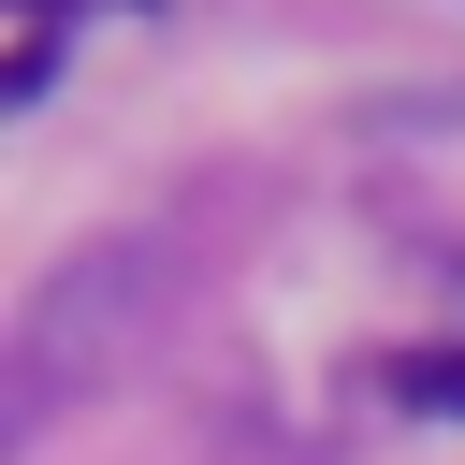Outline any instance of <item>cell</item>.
Returning <instances> with one entry per match:
<instances>
[{
	"label": "cell",
	"instance_id": "3957f363",
	"mask_svg": "<svg viewBox=\"0 0 465 465\" xmlns=\"http://www.w3.org/2000/svg\"><path fill=\"white\" fill-rule=\"evenodd\" d=\"M44 73H58V29H15V73H0V102H44Z\"/></svg>",
	"mask_w": 465,
	"mask_h": 465
},
{
	"label": "cell",
	"instance_id": "7a4b0ae2",
	"mask_svg": "<svg viewBox=\"0 0 465 465\" xmlns=\"http://www.w3.org/2000/svg\"><path fill=\"white\" fill-rule=\"evenodd\" d=\"M392 392H407L421 421H465V349H407V363H392Z\"/></svg>",
	"mask_w": 465,
	"mask_h": 465
},
{
	"label": "cell",
	"instance_id": "277c9868",
	"mask_svg": "<svg viewBox=\"0 0 465 465\" xmlns=\"http://www.w3.org/2000/svg\"><path fill=\"white\" fill-rule=\"evenodd\" d=\"M15 15H29V29H58V15H73V0H15Z\"/></svg>",
	"mask_w": 465,
	"mask_h": 465
},
{
	"label": "cell",
	"instance_id": "6da1fadb",
	"mask_svg": "<svg viewBox=\"0 0 465 465\" xmlns=\"http://www.w3.org/2000/svg\"><path fill=\"white\" fill-rule=\"evenodd\" d=\"M160 305H174V247L160 232H87L29 305H15V363H0V421L15 436H44L87 378H116L145 334H160Z\"/></svg>",
	"mask_w": 465,
	"mask_h": 465
}]
</instances>
